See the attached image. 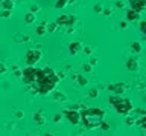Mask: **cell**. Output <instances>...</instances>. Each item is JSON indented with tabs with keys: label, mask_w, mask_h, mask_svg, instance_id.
Instances as JSON below:
<instances>
[{
	"label": "cell",
	"mask_w": 146,
	"mask_h": 136,
	"mask_svg": "<svg viewBox=\"0 0 146 136\" xmlns=\"http://www.w3.org/2000/svg\"><path fill=\"white\" fill-rule=\"evenodd\" d=\"M73 80H75V81H76V83L79 84V86H82V87L88 84V80H87L84 75H75V76H73Z\"/></svg>",
	"instance_id": "5bb4252c"
},
{
	"label": "cell",
	"mask_w": 146,
	"mask_h": 136,
	"mask_svg": "<svg viewBox=\"0 0 146 136\" xmlns=\"http://www.w3.org/2000/svg\"><path fill=\"white\" fill-rule=\"evenodd\" d=\"M98 95H99V92L96 89H91L90 92H88V95H87V96L88 98H98Z\"/></svg>",
	"instance_id": "cb8c5ba5"
},
{
	"label": "cell",
	"mask_w": 146,
	"mask_h": 136,
	"mask_svg": "<svg viewBox=\"0 0 146 136\" xmlns=\"http://www.w3.org/2000/svg\"><path fill=\"white\" fill-rule=\"evenodd\" d=\"M99 127H100V129H102V130H110V129H111V127H110V124H108V122H100V124H99Z\"/></svg>",
	"instance_id": "d4e9b609"
},
{
	"label": "cell",
	"mask_w": 146,
	"mask_h": 136,
	"mask_svg": "<svg viewBox=\"0 0 146 136\" xmlns=\"http://www.w3.org/2000/svg\"><path fill=\"white\" fill-rule=\"evenodd\" d=\"M25 60H26V64L27 66H34L40 60H41V51L40 49H29L25 55Z\"/></svg>",
	"instance_id": "5b68a950"
},
{
	"label": "cell",
	"mask_w": 146,
	"mask_h": 136,
	"mask_svg": "<svg viewBox=\"0 0 146 136\" xmlns=\"http://www.w3.org/2000/svg\"><path fill=\"white\" fill-rule=\"evenodd\" d=\"M32 119H34L38 125H44L46 124V118H44V115H43V112H35L34 115H32Z\"/></svg>",
	"instance_id": "8fae6325"
},
{
	"label": "cell",
	"mask_w": 146,
	"mask_h": 136,
	"mask_svg": "<svg viewBox=\"0 0 146 136\" xmlns=\"http://www.w3.org/2000/svg\"><path fill=\"white\" fill-rule=\"evenodd\" d=\"M82 48V44L79 42H72L70 44H68V52H70V55H78Z\"/></svg>",
	"instance_id": "30bf717a"
},
{
	"label": "cell",
	"mask_w": 146,
	"mask_h": 136,
	"mask_svg": "<svg viewBox=\"0 0 146 136\" xmlns=\"http://www.w3.org/2000/svg\"><path fill=\"white\" fill-rule=\"evenodd\" d=\"M120 28H126V23H125V21H120Z\"/></svg>",
	"instance_id": "e575fe53"
},
{
	"label": "cell",
	"mask_w": 146,
	"mask_h": 136,
	"mask_svg": "<svg viewBox=\"0 0 146 136\" xmlns=\"http://www.w3.org/2000/svg\"><path fill=\"white\" fill-rule=\"evenodd\" d=\"M76 23V17L75 15H59L56 19V25H61V26H73Z\"/></svg>",
	"instance_id": "52a82bcc"
},
{
	"label": "cell",
	"mask_w": 146,
	"mask_h": 136,
	"mask_svg": "<svg viewBox=\"0 0 146 136\" xmlns=\"http://www.w3.org/2000/svg\"><path fill=\"white\" fill-rule=\"evenodd\" d=\"M38 11H40V6H35L34 5V6L31 8V12H34V14H35V12H38Z\"/></svg>",
	"instance_id": "f546056e"
},
{
	"label": "cell",
	"mask_w": 146,
	"mask_h": 136,
	"mask_svg": "<svg viewBox=\"0 0 146 136\" xmlns=\"http://www.w3.org/2000/svg\"><path fill=\"white\" fill-rule=\"evenodd\" d=\"M5 72H6V66H5V64H2V63H0V75H3Z\"/></svg>",
	"instance_id": "f1b7e54d"
},
{
	"label": "cell",
	"mask_w": 146,
	"mask_h": 136,
	"mask_svg": "<svg viewBox=\"0 0 146 136\" xmlns=\"http://www.w3.org/2000/svg\"><path fill=\"white\" fill-rule=\"evenodd\" d=\"M38 72H40V69H38V67H35V66L25 67V69H23V72H21V80H23V83H25L27 87H29V86H32V84L36 81Z\"/></svg>",
	"instance_id": "277c9868"
},
{
	"label": "cell",
	"mask_w": 146,
	"mask_h": 136,
	"mask_svg": "<svg viewBox=\"0 0 146 136\" xmlns=\"http://www.w3.org/2000/svg\"><path fill=\"white\" fill-rule=\"evenodd\" d=\"M131 51L134 52V54H140V51H141V44L139 43V42H134L131 44Z\"/></svg>",
	"instance_id": "ac0fdd59"
},
{
	"label": "cell",
	"mask_w": 146,
	"mask_h": 136,
	"mask_svg": "<svg viewBox=\"0 0 146 136\" xmlns=\"http://www.w3.org/2000/svg\"><path fill=\"white\" fill-rule=\"evenodd\" d=\"M11 2H14V0H11Z\"/></svg>",
	"instance_id": "d590c367"
},
{
	"label": "cell",
	"mask_w": 146,
	"mask_h": 136,
	"mask_svg": "<svg viewBox=\"0 0 146 136\" xmlns=\"http://www.w3.org/2000/svg\"><path fill=\"white\" fill-rule=\"evenodd\" d=\"M126 69L131 70V72L137 70V69H139V61L134 60V58H129V60L126 61Z\"/></svg>",
	"instance_id": "7c38bea8"
},
{
	"label": "cell",
	"mask_w": 146,
	"mask_h": 136,
	"mask_svg": "<svg viewBox=\"0 0 146 136\" xmlns=\"http://www.w3.org/2000/svg\"><path fill=\"white\" fill-rule=\"evenodd\" d=\"M11 12H12L11 9H3L2 11V17H3V19H8V17L11 15Z\"/></svg>",
	"instance_id": "4316f807"
},
{
	"label": "cell",
	"mask_w": 146,
	"mask_h": 136,
	"mask_svg": "<svg viewBox=\"0 0 146 136\" xmlns=\"http://www.w3.org/2000/svg\"><path fill=\"white\" fill-rule=\"evenodd\" d=\"M116 6L117 8H123V6H125V3H123V2H116Z\"/></svg>",
	"instance_id": "1f68e13d"
},
{
	"label": "cell",
	"mask_w": 146,
	"mask_h": 136,
	"mask_svg": "<svg viewBox=\"0 0 146 136\" xmlns=\"http://www.w3.org/2000/svg\"><path fill=\"white\" fill-rule=\"evenodd\" d=\"M58 28V25H56V21H53V23H49V25H46V31L47 32H55Z\"/></svg>",
	"instance_id": "ffe728a7"
},
{
	"label": "cell",
	"mask_w": 146,
	"mask_h": 136,
	"mask_svg": "<svg viewBox=\"0 0 146 136\" xmlns=\"http://www.w3.org/2000/svg\"><path fill=\"white\" fill-rule=\"evenodd\" d=\"M108 103L116 109V112L119 115H128V113L134 109L132 103L126 98H122V95H113V96H110Z\"/></svg>",
	"instance_id": "3957f363"
},
{
	"label": "cell",
	"mask_w": 146,
	"mask_h": 136,
	"mask_svg": "<svg viewBox=\"0 0 146 136\" xmlns=\"http://www.w3.org/2000/svg\"><path fill=\"white\" fill-rule=\"evenodd\" d=\"M82 51H84L85 55H93V48L91 46H84V48H81Z\"/></svg>",
	"instance_id": "7402d4cb"
},
{
	"label": "cell",
	"mask_w": 146,
	"mask_h": 136,
	"mask_svg": "<svg viewBox=\"0 0 146 136\" xmlns=\"http://www.w3.org/2000/svg\"><path fill=\"white\" fill-rule=\"evenodd\" d=\"M93 11H96V12H102V8L98 6V5H94V6H93Z\"/></svg>",
	"instance_id": "4dcf8cb0"
},
{
	"label": "cell",
	"mask_w": 146,
	"mask_h": 136,
	"mask_svg": "<svg viewBox=\"0 0 146 136\" xmlns=\"http://www.w3.org/2000/svg\"><path fill=\"white\" fill-rule=\"evenodd\" d=\"M67 2H68V0H56V2H55V8L61 9V8H64L67 5Z\"/></svg>",
	"instance_id": "44dd1931"
},
{
	"label": "cell",
	"mask_w": 146,
	"mask_h": 136,
	"mask_svg": "<svg viewBox=\"0 0 146 136\" xmlns=\"http://www.w3.org/2000/svg\"><path fill=\"white\" fill-rule=\"evenodd\" d=\"M47 31H46V25H40V26H36V29H35V34L36 35H44Z\"/></svg>",
	"instance_id": "d6986e66"
},
{
	"label": "cell",
	"mask_w": 146,
	"mask_h": 136,
	"mask_svg": "<svg viewBox=\"0 0 146 136\" xmlns=\"http://www.w3.org/2000/svg\"><path fill=\"white\" fill-rule=\"evenodd\" d=\"M81 69L84 70V72H91V70H93V66H91L90 63H87V64H82L81 66Z\"/></svg>",
	"instance_id": "603a6c76"
},
{
	"label": "cell",
	"mask_w": 146,
	"mask_h": 136,
	"mask_svg": "<svg viewBox=\"0 0 146 136\" xmlns=\"http://www.w3.org/2000/svg\"><path fill=\"white\" fill-rule=\"evenodd\" d=\"M96 63H98V58H94V57H93V58H91V63H90V64L93 66V64H96Z\"/></svg>",
	"instance_id": "836d02e7"
},
{
	"label": "cell",
	"mask_w": 146,
	"mask_h": 136,
	"mask_svg": "<svg viewBox=\"0 0 146 136\" xmlns=\"http://www.w3.org/2000/svg\"><path fill=\"white\" fill-rule=\"evenodd\" d=\"M140 31H141V34H146V21L145 20L140 21Z\"/></svg>",
	"instance_id": "484cf974"
},
{
	"label": "cell",
	"mask_w": 146,
	"mask_h": 136,
	"mask_svg": "<svg viewBox=\"0 0 146 136\" xmlns=\"http://www.w3.org/2000/svg\"><path fill=\"white\" fill-rule=\"evenodd\" d=\"M61 80L59 75L50 67H43L38 72V76H36V81L32 86H29V89L35 93L40 95H47L55 89V86L58 84V81Z\"/></svg>",
	"instance_id": "6da1fadb"
},
{
	"label": "cell",
	"mask_w": 146,
	"mask_h": 136,
	"mask_svg": "<svg viewBox=\"0 0 146 136\" xmlns=\"http://www.w3.org/2000/svg\"><path fill=\"white\" fill-rule=\"evenodd\" d=\"M131 9H134L137 12H141L145 9V0H128Z\"/></svg>",
	"instance_id": "9c48e42d"
},
{
	"label": "cell",
	"mask_w": 146,
	"mask_h": 136,
	"mask_svg": "<svg viewBox=\"0 0 146 136\" xmlns=\"http://www.w3.org/2000/svg\"><path fill=\"white\" fill-rule=\"evenodd\" d=\"M2 8L3 9H11L14 8V2H11V0H2Z\"/></svg>",
	"instance_id": "e0dca14e"
},
{
	"label": "cell",
	"mask_w": 146,
	"mask_h": 136,
	"mask_svg": "<svg viewBox=\"0 0 146 136\" xmlns=\"http://www.w3.org/2000/svg\"><path fill=\"white\" fill-rule=\"evenodd\" d=\"M139 17H140V12H137L134 9H129L126 12V20L128 21H135V20H139Z\"/></svg>",
	"instance_id": "4fadbf2b"
},
{
	"label": "cell",
	"mask_w": 146,
	"mask_h": 136,
	"mask_svg": "<svg viewBox=\"0 0 146 136\" xmlns=\"http://www.w3.org/2000/svg\"><path fill=\"white\" fill-rule=\"evenodd\" d=\"M81 115V121L82 124H84L85 129H96V127H99V124L104 121V116H105V110L104 109H82V110L79 112Z\"/></svg>",
	"instance_id": "7a4b0ae2"
},
{
	"label": "cell",
	"mask_w": 146,
	"mask_h": 136,
	"mask_svg": "<svg viewBox=\"0 0 146 136\" xmlns=\"http://www.w3.org/2000/svg\"><path fill=\"white\" fill-rule=\"evenodd\" d=\"M126 89H128V86H126L125 83H114V84H110V86H108V90H110V92H113V93H116V95L125 93Z\"/></svg>",
	"instance_id": "ba28073f"
},
{
	"label": "cell",
	"mask_w": 146,
	"mask_h": 136,
	"mask_svg": "<svg viewBox=\"0 0 146 136\" xmlns=\"http://www.w3.org/2000/svg\"><path fill=\"white\" fill-rule=\"evenodd\" d=\"M61 119H62V115H61V113H56V115L53 116V122H56V124H58Z\"/></svg>",
	"instance_id": "83f0119b"
},
{
	"label": "cell",
	"mask_w": 146,
	"mask_h": 136,
	"mask_svg": "<svg viewBox=\"0 0 146 136\" xmlns=\"http://www.w3.org/2000/svg\"><path fill=\"white\" fill-rule=\"evenodd\" d=\"M34 21H35V14H34V12H26V15H25V23L26 25H32V23H34Z\"/></svg>",
	"instance_id": "2e32d148"
},
{
	"label": "cell",
	"mask_w": 146,
	"mask_h": 136,
	"mask_svg": "<svg viewBox=\"0 0 146 136\" xmlns=\"http://www.w3.org/2000/svg\"><path fill=\"white\" fill-rule=\"evenodd\" d=\"M15 116H17V118H23V112H21V110H18V112L15 113Z\"/></svg>",
	"instance_id": "d6a6232c"
},
{
	"label": "cell",
	"mask_w": 146,
	"mask_h": 136,
	"mask_svg": "<svg viewBox=\"0 0 146 136\" xmlns=\"http://www.w3.org/2000/svg\"><path fill=\"white\" fill-rule=\"evenodd\" d=\"M52 92H53V95H52L53 101H66V99H67L66 95L61 93V92H58V90H52Z\"/></svg>",
	"instance_id": "9a60e30c"
},
{
	"label": "cell",
	"mask_w": 146,
	"mask_h": 136,
	"mask_svg": "<svg viewBox=\"0 0 146 136\" xmlns=\"http://www.w3.org/2000/svg\"><path fill=\"white\" fill-rule=\"evenodd\" d=\"M62 115L68 119V122L73 125H78L81 122V115H79V112L75 110V109H67V110H64L62 112Z\"/></svg>",
	"instance_id": "8992f818"
}]
</instances>
